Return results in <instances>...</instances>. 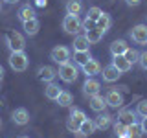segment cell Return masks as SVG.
<instances>
[{
	"label": "cell",
	"instance_id": "6da1fadb",
	"mask_svg": "<svg viewBox=\"0 0 147 138\" xmlns=\"http://www.w3.org/2000/svg\"><path fill=\"white\" fill-rule=\"evenodd\" d=\"M57 76L61 77L64 83H74V81L77 79V76H79V74H77V66H76V64L68 61V63H64V64L59 66Z\"/></svg>",
	"mask_w": 147,
	"mask_h": 138
},
{
	"label": "cell",
	"instance_id": "7a4b0ae2",
	"mask_svg": "<svg viewBox=\"0 0 147 138\" xmlns=\"http://www.w3.org/2000/svg\"><path fill=\"white\" fill-rule=\"evenodd\" d=\"M28 55L24 52H11L9 55V66L13 68L15 72H24L28 68Z\"/></svg>",
	"mask_w": 147,
	"mask_h": 138
},
{
	"label": "cell",
	"instance_id": "3957f363",
	"mask_svg": "<svg viewBox=\"0 0 147 138\" xmlns=\"http://www.w3.org/2000/svg\"><path fill=\"white\" fill-rule=\"evenodd\" d=\"M6 41H7V46H9L11 52H24L26 41H24V35L22 33H18V31H9Z\"/></svg>",
	"mask_w": 147,
	"mask_h": 138
},
{
	"label": "cell",
	"instance_id": "277c9868",
	"mask_svg": "<svg viewBox=\"0 0 147 138\" xmlns=\"http://www.w3.org/2000/svg\"><path fill=\"white\" fill-rule=\"evenodd\" d=\"M50 57H52L53 63H57L61 66V64L70 61V48L68 46H55L52 52H50Z\"/></svg>",
	"mask_w": 147,
	"mask_h": 138
},
{
	"label": "cell",
	"instance_id": "5b68a950",
	"mask_svg": "<svg viewBox=\"0 0 147 138\" xmlns=\"http://www.w3.org/2000/svg\"><path fill=\"white\" fill-rule=\"evenodd\" d=\"M81 24L83 22L79 20L77 15H70V13H68V15L63 18V30L66 31V33H70V35L77 33V31L81 30Z\"/></svg>",
	"mask_w": 147,
	"mask_h": 138
},
{
	"label": "cell",
	"instance_id": "8992f818",
	"mask_svg": "<svg viewBox=\"0 0 147 138\" xmlns=\"http://www.w3.org/2000/svg\"><path fill=\"white\" fill-rule=\"evenodd\" d=\"M131 39L136 44H147V24H136L131 30Z\"/></svg>",
	"mask_w": 147,
	"mask_h": 138
},
{
	"label": "cell",
	"instance_id": "52a82bcc",
	"mask_svg": "<svg viewBox=\"0 0 147 138\" xmlns=\"http://www.w3.org/2000/svg\"><path fill=\"white\" fill-rule=\"evenodd\" d=\"M11 120H13L15 125H20V127L28 125V123H30V112H28L24 107H18L11 112Z\"/></svg>",
	"mask_w": 147,
	"mask_h": 138
},
{
	"label": "cell",
	"instance_id": "ba28073f",
	"mask_svg": "<svg viewBox=\"0 0 147 138\" xmlns=\"http://www.w3.org/2000/svg\"><path fill=\"white\" fill-rule=\"evenodd\" d=\"M105 99H107V105L112 107V109H118V107L123 105V96H121V92H118L116 89H110L107 92V96H105Z\"/></svg>",
	"mask_w": 147,
	"mask_h": 138
},
{
	"label": "cell",
	"instance_id": "9c48e42d",
	"mask_svg": "<svg viewBox=\"0 0 147 138\" xmlns=\"http://www.w3.org/2000/svg\"><path fill=\"white\" fill-rule=\"evenodd\" d=\"M99 89H101V85H99L98 79H94V77H86L85 85H83V92H85V96L92 98V96L99 94Z\"/></svg>",
	"mask_w": 147,
	"mask_h": 138
},
{
	"label": "cell",
	"instance_id": "30bf717a",
	"mask_svg": "<svg viewBox=\"0 0 147 138\" xmlns=\"http://www.w3.org/2000/svg\"><path fill=\"white\" fill-rule=\"evenodd\" d=\"M101 76H103V81H107V83H114V81H118L119 77H121V72H119L118 68L114 66L112 63H110L109 66H105V68H103V74H101Z\"/></svg>",
	"mask_w": 147,
	"mask_h": 138
},
{
	"label": "cell",
	"instance_id": "8fae6325",
	"mask_svg": "<svg viewBox=\"0 0 147 138\" xmlns=\"http://www.w3.org/2000/svg\"><path fill=\"white\" fill-rule=\"evenodd\" d=\"M83 74H85L86 77H94V76H98V74H101V64L99 61H96V59H90L86 64H83Z\"/></svg>",
	"mask_w": 147,
	"mask_h": 138
},
{
	"label": "cell",
	"instance_id": "7c38bea8",
	"mask_svg": "<svg viewBox=\"0 0 147 138\" xmlns=\"http://www.w3.org/2000/svg\"><path fill=\"white\" fill-rule=\"evenodd\" d=\"M37 76H39V79L40 81H44V83H52L55 79V76H57V70L52 66H40L39 70H37Z\"/></svg>",
	"mask_w": 147,
	"mask_h": 138
},
{
	"label": "cell",
	"instance_id": "4fadbf2b",
	"mask_svg": "<svg viewBox=\"0 0 147 138\" xmlns=\"http://www.w3.org/2000/svg\"><path fill=\"white\" fill-rule=\"evenodd\" d=\"M107 107H109L107 99H105L103 96L96 94V96H92V98H90V109L94 110V112H105V109H107Z\"/></svg>",
	"mask_w": 147,
	"mask_h": 138
},
{
	"label": "cell",
	"instance_id": "5bb4252c",
	"mask_svg": "<svg viewBox=\"0 0 147 138\" xmlns=\"http://www.w3.org/2000/svg\"><path fill=\"white\" fill-rule=\"evenodd\" d=\"M127 50H129V44H127V41H123V39H118L110 44V53H112V57H116V55H125Z\"/></svg>",
	"mask_w": 147,
	"mask_h": 138
},
{
	"label": "cell",
	"instance_id": "9a60e30c",
	"mask_svg": "<svg viewBox=\"0 0 147 138\" xmlns=\"http://www.w3.org/2000/svg\"><path fill=\"white\" fill-rule=\"evenodd\" d=\"M112 64H114V66H116L121 74H125V72H129V70L132 68V63L127 61L125 55H116V57H112Z\"/></svg>",
	"mask_w": 147,
	"mask_h": 138
},
{
	"label": "cell",
	"instance_id": "2e32d148",
	"mask_svg": "<svg viewBox=\"0 0 147 138\" xmlns=\"http://www.w3.org/2000/svg\"><path fill=\"white\" fill-rule=\"evenodd\" d=\"M22 28H24L26 35L33 37V35H37V33H39V30H40V22L37 20V18H31V20H26V22H22Z\"/></svg>",
	"mask_w": 147,
	"mask_h": 138
},
{
	"label": "cell",
	"instance_id": "e0dca14e",
	"mask_svg": "<svg viewBox=\"0 0 147 138\" xmlns=\"http://www.w3.org/2000/svg\"><path fill=\"white\" fill-rule=\"evenodd\" d=\"M90 46V41L86 39V35H76L74 39V52H86Z\"/></svg>",
	"mask_w": 147,
	"mask_h": 138
},
{
	"label": "cell",
	"instance_id": "ac0fdd59",
	"mask_svg": "<svg viewBox=\"0 0 147 138\" xmlns=\"http://www.w3.org/2000/svg\"><path fill=\"white\" fill-rule=\"evenodd\" d=\"M94 123H96V129H101V131H105L110 123H112V116L107 112H99V116L94 120Z\"/></svg>",
	"mask_w": 147,
	"mask_h": 138
},
{
	"label": "cell",
	"instance_id": "d6986e66",
	"mask_svg": "<svg viewBox=\"0 0 147 138\" xmlns=\"http://www.w3.org/2000/svg\"><path fill=\"white\" fill-rule=\"evenodd\" d=\"M17 17L20 18L22 22H26V20H31V18H37V13H35V9H33V7H30V6H22L20 9H18Z\"/></svg>",
	"mask_w": 147,
	"mask_h": 138
},
{
	"label": "cell",
	"instance_id": "ffe728a7",
	"mask_svg": "<svg viewBox=\"0 0 147 138\" xmlns=\"http://www.w3.org/2000/svg\"><path fill=\"white\" fill-rule=\"evenodd\" d=\"M118 120H119V122H123L125 125H129V123L136 122V112H134V110H131V109H121V110H119V114H118Z\"/></svg>",
	"mask_w": 147,
	"mask_h": 138
},
{
	"label": "cell",
	"instance_id": "44dd1931",
	"mask_svg": "<svg viewBox=\"0 0 147 138\" xmlns=\"http://www.w3.org/2000/svg\"><path fill=\"white\" fill-rule=\"evenodd\" d=\"M59 94H61V89H59V85H55V83L52 81V83H48L46 85V89H44V96L48 99H57L59 98Z\"/></svg>",
	"mask_w": 147,
	"mask_h": 138
},
{
	"label": "cell",
	"instance_id": "7402d4cb",
	"mask_svg": "<svg viewBox=\"0 0 147 138\" xmlns=\"http://www.w3.org/2000/svg\"><path fill=\"white\" fill-rule=\"evenodd\" d=\"M142 125L138 122H132L127 125V138H142Z\"/></svg>",
	"mask_w": 147,
	"mask_h": 138
},
{
	"label": "cell",
	"instance_id": "603a6c76",
	"mask_svg": "<svg viewBox=\"0 0 147 138\" xmlns=\"http://www.w3.org/2000/svg\"><path fill=\"white\" fill-rule=\"evenodd\" d=\"M110 24H112V18H110L109 13H101V17L96 20V28H98V30H103V31H107L110 28Z\"/></svg>",
	"mask_w": 147,
	"mask_h": 138
},
{
	"label": "cell",
	"instance_id": "cb8c5ba5",
	"mask_svg": "<svg viewBox=\"0 0 147 138\" xmlns=\"http://www.w3.org/2000/svg\"><path fill=\"white\" fill-rule=\"evenodd\" d=\"M85 35H86V39L90 41V44H98L99 41L103 39L105 31H103V30H98V28H94V30H88Z\"/></svg>",
	"mask_w": 147,
	"mask_h": 138
},
{
	"label": "cell",
	"instance_id": "d4e9b609",
	"mask_svg": "<svg viewBox=\"0 0 147 138\" xmlns=\"http://www.w3.org/2000/svg\"><path fill=\"white\" fill-rule=\"evenodd\" d=\"M90 52L86 50V52H74V63L77 64V66H83V64H86L90 61Z\"/></svg>",
	"mask_w": 147,
	"mask_h": 138
},
{
	"label": "cell",
	"instance_id": "484cf974",
	"mask_svg": "<svg viewBox=\"0 0 147 138\" xmlns=\"http://www.w3.org/2000/svg\"><path fill=\"white\" fill-rule=\"evenodd\" d=\"M81 9H83L81 0H68L66 2V13H70V15H79Z\"/></svg>",
	"mask_w": 147,
	"mask_h": 138
},
{
	"label": "cell",
	"instance_id": "4316f807",
	"mask_svg": "<svg viewBox=\"0 0 147 138\" xmlns=\"http://www.w3.org/2000/svg\"><path fill=\"white\" fill-rule=\"evenodd\" d=\"M55 101L59 103V107H70L74 98H72V94L68 90H61V94H59V98L55 99Z\"/></svg>",
	"mask_w": 147,
	"mask_h": 138
},
{
	"label": "cell",
	"instance_id": "83f0119b",
	"mask_svg": "<svg viewBox=\"0 0 147 138\" xmlns=\"http://www.w3.org/2000/svg\"><path fill=\"white\" fill-rule=\"evenodd\" d=\"M94 131H96V123L92 122V120H88V118H86L85 122L79 125V133H81V135H86V136H88V135H92Z\"/></svg>",
	"mask_w": 147,
	"mask_h": 138
},
{
	"label": "cell",
	"instance_id": "f1b7e54d",
	"mask_svg": "<svg viewBox=\"0 0 147 138\" xmlns=\"http://www.w3.org/2000/svg\"><path fill=\"white\" fill-rule=\"evenodd\" d=\"M70 120H74L76 123H79V125H81V123L86 120V114L83 112L81 109H76V107H72V109H70Z\"/></svg>",
	"mask_w": 147,
	"mask_h": 138
},
{
	"label": "cell",
	"instance_id": "f546056e",
	"mask_svg": "<svg viewBox=\"0 0 147 138\" xmlns=\"http://www.w3.org/2000/svg\"><path fill=\"white\" fill-rule=\"evenodd\" d=\"M114 133H116L118 138H127V125L118 120V122L114 123Z\"/></svg>",
	"mask_w": 147,
	"mask_h": 138
},
{
	"label": "cell",
	"instance_id": "4dcf8cb0",
	"mask_svg": "<svg viewBox=\"0 0 147 138\" xmlns=\"http://www.w3.org/2000/svg\"><path fill=\"white\" fill-rule=\"evenodd\" d=\"M125 59L134 64V63H138V59H140V52H138V50H134V48H129L127 52H125Z\"/></svg>",
	"mask_w": 147,
	"mask_h": 138
},
{
	"label": "cell",
	"instance_id": "1f68e13d",
	"mask_svg": "<svg viewBox=\"0 0 147 138\" xmlns=\"http://www.w3.org/2000/svg\"><path fill=\"white\" fill-rule=\"evenodd\" d=\"M101 13H103V11H101L99 7H96V6H94V7H90V9H88V13H86V18H90V20H94V22H96V20H98V18L101 17Z\"/></svg>",
	"mask_w": 147,
	"mask_h": 138
},
{
	"label": "cell",
	"instance_id": "d6a6232c",
	"mask_svg": "<svg viewBox=\"0 0 147 138\" xmlns=\"http://www.w3.org/2000/svg\"><path fill=\"white\" fill-rule=\"evenodd\" d=\"M136 114H140L142 118L147 116V99H144V101H140V103H138V107H136Z\"/></svg>",
	"mask_w": 147,
	"mask_h": 138
},
{
	"label": "cell",
	"instance_id": "836d02e7",
	"mask_svg": "<svg viewBox=\"0 0 147 138\" xmlns=\"http://www.w3.org/2000/svg\"><path fill=\"white\" fill-rule=\"evenodd\" d=\"M94 28H96V22L90 20V18H85V22L81 24V30H86V31H88V30H94Z\"/></svg>",
	"mask_w": 147,
	"mask_h": 138
},
{
	"label": "cell",
	"instance_id": "e575fe53",
	"mask_svg": "<svg viewBox=\"0 0 147 138\" xmlns=\"http://www.w3.org/2000/svg\"><path fill=\"white\" fill-rule=\"evenodd\" d=\"M138 63H140V66L144 68V70H147V52L140 53V59H138Z\"/></svg>",
	"mask_w": 147,
	"mask_h": 138
},
{
	"label": "cell",
	"instance_id": "d590c367",
	"mask_svg": "<svg viewBox=\"0 0 147 138\" xmlns=\"http://www.w3.org/2000/svg\"><path fill=\"white\" fill-rule=\"evenodd\" d=\"M66 125H68V129H70L72 133H79V123H76L74 120H68Z\"/></svg>",
	"mask_w": 147,
	"mask_h": 138
},
{
	"label": "cell",
	"instance_id": "8d00e7d4",
	"mask_svg": "<svg viewBox=\"0 0 147 138\" xmlns=\"http://www.w3.org/2000/svg\"><path fill=\"white\" fill-rule=\"evenodd\" d=\"M140 2L142 0H125V4L129 7H136V6H140Z\"/></svg>",
	"mask_w": 147,
	"mask_h": 138
},
{
	"label": "cell",
	"instance_id": "74e56055",
	"mask_svg": "<svg viewBox=\"0 0 147 138\" xmlns=\"http://www.w3.org/2000/svg\"><path fill=\"white\" fill-rule=\"evenodd\" d=\"M140 125H142V131H144V133H147V116H144V118H142Z\"/></svg>",
	"mask_w": 147,
	"mask_h": 138
},
{
	"label": "cell",
	"instance_id": "f35d334b",
	"mask_svg": "<svg viewBox=\"0 0 147 138\" xmlns=\"http://www.w3.org/2000/svg\"><path fill=\"white\" fill-rule=\"evenodd\" d=\"M35 6H39V7H44V6H46V0H35Z\"/></svg>",
	"mask_w": 147,
	"mask_h": 138
},
{
	"label": "cell",
	"instance_id": "ab89813d",
	"mask_svg": "<svg viewBox=\"0 0 147 138\" xmlns=\"http://www.w3.org/2000/svg\"><path fill=\"white\" fill-rule=\"evenodd\" d=\"M2 2H6V4H17L18 0H2Z\"/></svg>",
	"mask_w": 147,
	"mask_h": 138
},
{
	"label": "cell",
	"instance_id": "60d3db41",
	"mask_svg": "<svg viewBox=\"0 0 147 138\" xmlns=\"http://www.w3.org/2000/svg\"><path fill=\"white\" fill-rule=\"evenodd\" d=\"M2 77H4V68L0 66V81H2Z\"/></svg>",
	"mask_w": 147,
	"mask_h": 138
},
{
	"label": "cell",
	"instance_id": "b9f144b4",
	"mask_svg": "<svg viewBox=\"0 0 147 138\" xmlns=\"http://www.w3.org/2000/svg\"><path fill=\"white\" fill-rule=\"evenodd\" d=\"M0 13H2V0H0Z\"/></svg>",
	"mask_w": 147,
	"mask_h": 138
},
{
	"label": "cell",
	"instance_id": "7bdbcfd3",
	"mask_svg": "<svg viewBox=\"0 0 147 138\" xmlns=\"http://www.w3.org/2000/svg\"><path fill=\"white\" fill-rule=\"evenodd\" d=\"M0 129H2V118H0Z\"/></svg>",
	"mask_w": 147,
	"mask_h": 138
},
{
	"label": "cell",
	"instance_id": "ee69618b",
	"mask_svg": "<svg viewBox=\"0 0 147 138\" xmlns=\"http://www.w3.org/2000/svg\"><path fill=\"white\" fill-rule=\"evenodd\" d=\"M18 138H30V136H18Z\"/></svg>",
	"mask_w": 147,
	"mask_h": 138
}]
</instances>
